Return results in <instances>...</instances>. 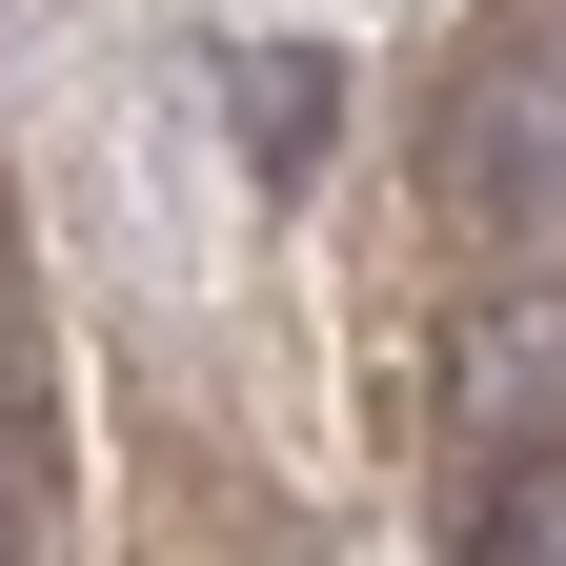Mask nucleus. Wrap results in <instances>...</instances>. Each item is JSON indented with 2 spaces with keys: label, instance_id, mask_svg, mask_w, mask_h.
I'll use <instances>...</instances> for the list:
<instances>
[{
  "label": "nucleus",
  "instance_id": "2",
  "mask_svg": "<svg viewBox=\"0 0 566 566\" xmlns=\"http://www.w3.org/2000/svg\"><path fill=\"white\" fill-rule=\"evenodd\" d=\"M243 142L263 163H324V61H243Z\"/></svg>",
  "mask_w": 566,
  "mask_h": 566
},
{
  "label": "nucleus",
  "instance_id": "1",
  "mask_svg": "<svg viewBox=\"0 0 566 566\" xmlns=\"http://www.w3.org/2000/svg\"><path fill=\"white\" fill-rule=\"evenodd\" d=\"M446 202H465V243H566V41H506L485 82L446 102Z\"/></svg>",
  "mask_w": 566,
  "mask_h": 566
}]
</instances>
